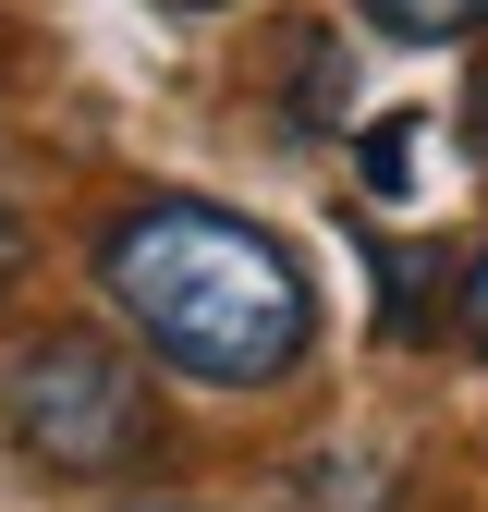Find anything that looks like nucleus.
Listing matches in <instances>:
<instances>
[{
  "instance_id": "1",
  "label": "nucleus",
  "mask_w": 488,
  "mask_h": 512,
  "mask_svg": "<svg viewBox=\"0 0 488 512\" xmlns=\"http://www.w3.org/2000/svg\"><path fill=\"white\" fill-rule=\"evenodd\" d=\"M98 293H110V317L159 366L208 378V391H269V378H293L305 342H318L305 269L257 220H232L208 196H135V208H110Z\"/></svg>"
},
{
  "instance_id": "2",
  "label": "nucleus",
  "mask_w": 488,
  "mask_h": 512,
  "mask_svg": "<svg viewBox=\"0 0 488 512\" xmlns=\"http://www.w3.org/2000/svg\"><path fill=\"white\" fill-rule=\"evenodd\" d=\"M0 439H13L37 476H74V488L135 476L147 439H159L147 366L110 354L98 330H37V342L0 354Z\"/></svg>"
},
{
  "instance_id": "3",
  "label": "nucleus",
  "mask_w": 488,
  "mask_h": 512,
  "mask_svg": "<svg viewBox=\"0 0 488 512\" xmlns=\"http://www.w3.org/2000/svg\"><path fill=\"white\" fill-rule=\"evenodd\" d=\"M366 269H379L391 293H379V330L391 342H427L440 317H427V293H440V256H391V244H366Z\"/></svg>"
},
{
  "instance_id": "4",
  "label": "nucleus",
  "mask_w": 488,
  "mask_h": 512,
  "mask_svg": "<svg viewBox=\"0 0 488 512\" xmlns=\"http://www.w3.org/2000/svg\"><path fill=\"white\" fill-rule=\"evenodd\" d=\"M366 25H379V37H415V49H440V37H488V0H366Z\"/></svg>"
},
{
  "instance_id": "5",
  "label": "nucleus",
  "mask_w": 488,
  "mask_h": 512,
  "mask_svg": "<svg viewBox=\"0 0 488 512\" xmlns=\"http://www.w3.org/2000/svg\"><path fill=\"white\" fill-rule=\"evenodd\" d=\"M415 135H427L415 110H391V122H366V147H354V183H366V196H391V208H403V171H415Z\"/></svg>"
},
{
  "instance_id": "6",
  "label": "nucleus",
  "mask_w": 488,
  "mask_h": 512,
  "mask_svg": "<svg viewBox=\"0 0 488 512\" xmlns=\"http://www.w3.org/2000/svg\"><path fill=\"white\" fill-rule=\"evenodd\" d=\"M464 342L488 354V256H476V269H464Z\"/></svg>"
},
{
  "instance_id": "7",
  "label": "nucleus",
  "mask_w": 488,
  "mask_h": 512,
  "mask_svg": "<svg viewBox=\"0 0 488 512\" xmlns=\"http://www.w3.org/2000/svg\"><path fill=\"white\" fill-rule=\"evenodd\" d=\"M464 147L488 159V61H476V86H464Z\"/></svg>"
},
{
  "instance_id": "8",
  "label": "nucleus",
  "mask_w": 488,
  "mask_h": 512,
  "mask_svg": "<svg viewBox=\"0 0 488 512\" xmlns=\"http://www.w3.org/2000/svg\"><path fill=\"white\" fill-rule=\"evenodd\" d=\"M13 281H25V220L0 208V293H13Z\"/></svg>"
},
{
  "instance_id": "9",
  "label": "nucleus",
  "mask_w": 488,
  "mask_h": 512,
  "mask_svg": "<svg viewBox=\"0 0 488 512\" xmlns=\"http://www.w3.org/2000/svg\"><path fill=\"white\" fill-rule=\"evenodd\" d=\"M122 512H196V500H122Z\"/></svg>"
},
{
  "instance_id": "10",
  "label": "nucleus",
  "mask_w": 488,
  "mask_h": 512,
  "mask_svg": "<svg viewBox=\"0 0 488 512\" xmlns=\"http://www.w3.org/2000/svg\"><path fill=\"white\" fill-rule=\"evenodd\" d=\"M159 13H220V0H159Z\"/></svg>"
}]
</instances>
